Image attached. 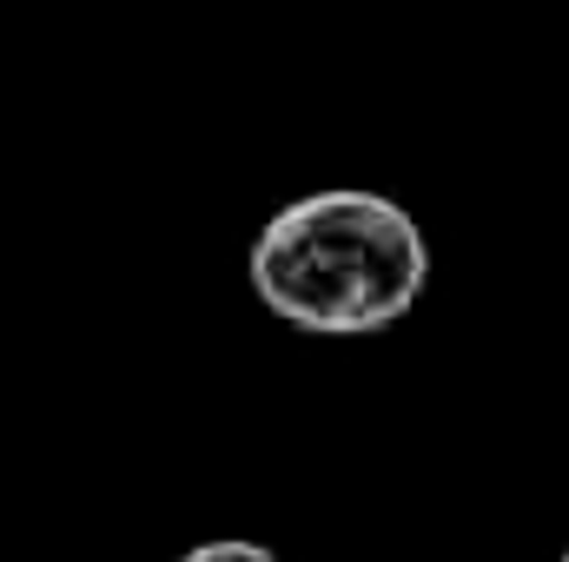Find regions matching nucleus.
Wrapping results in <instances>:
<instances>
[{"label":"nucleus","instance_id":"2","mask_svg":"<svg viewBox=\"0 0 569 562\" xmlns=\"http://www.w3.org/2000/svg\"><path fill=\"white\" fill-rule=\"evenodd\" d=\"M179 562H279L266 543H239V536H226V543H199V550H186Z\"/></svg>","mask_w":569,"mask_h":562},{"label":"nucleus","instance_id":"3","mask_svg":"<svg viewBox=\"0 0 569 562\" xmlns=\"http://www.w3.org/2000/svg\"><path fill=\"white\" fill-rule=\"evenodd\" d=\"M563 562H569V550H563Z\"/></svg>","mask_w":569,"mask_h":562},{"label":"nucleus","instance_id":"1","mask_svg":"<svg viewBox=\"0 0 569 562\" xmlns=\"http://www.w3.org/2000/svg\"><path fill=\"white\" fill-rule=\"evenodd\" d=\"M430 279L418 219L385 192H311L272 212L252 245V291L291 331L365 338L391 331Z\"/></svg>","mask_w":569,"mask_h":562}]
</instances>
